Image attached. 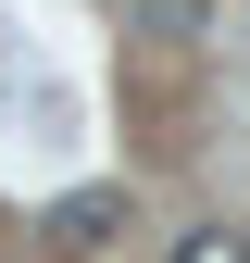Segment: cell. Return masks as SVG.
<instances>
[{
	"instance_id": "2",
	"label": "cell",
	"mask_w": 250,
	"mask_h": 263,
	"mask_svg": "<svg viewBox=\"0 0 250 263\" xmlns=\"http://www.w3.org/2000/svg\"><path fill=\"white\" fill-rule=\"evenodd\" d=\"M175 263H250V238H238V226H187Z\"/></svg>"
},
{
	"instance_id": "1",
	"label": "cell",
	"mask_w": 250,
	"mask_h": 263,
	"mask_svg": "<svg viewBox=\"0 0 250 263\" xmlns=\"http://www.w3.org/2000/svg\"><path fill=\"white\" fill-rule=\"evenodd\" d=\"M125 238V188H62L50 201V251H113Z\"/></svg>"
},
{
	"instance_id": "3",
	"label": "cell",
	"mask_w": 250,
	"mask_h": 263,
	"mask_svg": "<svg viewBox=\"0 0 250 263\" xmlns=\"http://www.w3.org/2000/svg\"><path fill=\"white\" fill-rule=\"evenodd\" d=\"M200 13H213V0H138V25H150V38H200Z\"/></svg>"
}]
</instances>
